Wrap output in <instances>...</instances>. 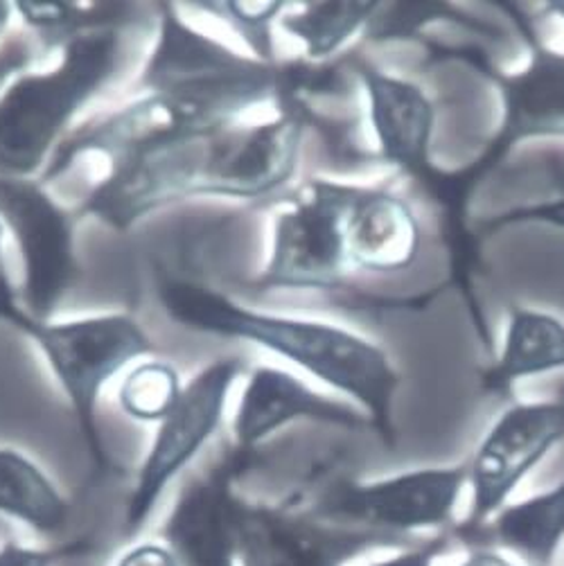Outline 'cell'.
<instances>
[{
    "instance_id": "1",
    "label": "cell",
    "mask_w": 564,
    "mask_h": 566,
    "mask_svg": "<svg viewBox=\"0 0 564 566\" xmlns=\"http://www.w3.org/2000/svg\"><path fill=\"white\" fill-rule=\"evenodd\" d=\"M156 296L177 325L260 346L348 395L364 409L370 429L388 447L395 444L393 405L403 375L370 338L325 321L260 312L192 280H163Z\"/></svg>"
},
{
    "instance_id": "2",
    "label": "cell",
    "mask_w": 564,
    "mask_h": 566,
    "mask_svg": "<svg viewBox=\"0 0 564 566\" xmlns=\"http://www.w3.org/2000/svg\"><path fill=\"white\" fill-rule=\"evenodd\" d=\"M121 36L84 28L69 36L62 62L17 77L0 95V177L30 179L50 158L82 106L116 73Z\"/></svg>"
},
{
    "instance_id": "3",
    "label": "cell",
    "mask_w": 564,
    "mask_h": 566,
    "mask_svg": "<svg viewBox=\"0 0 564 566\" xmlns=\"http://www.w3.org/2000/svg\"><path fill=\"white\" fill-rule=\"evenodd\" d=\"M0 318L39 346L80 420L93 454L102 459L97 402L104 384L138 357L154 353L149 334L129 314H100L77 321L48 323L30 316L10 287L0 264Z\"/></svg>"
},
{
    "instance_id": "4",
    "label": "cell",
    "mask_w": 564,
    "mask_h": 566,
    "mask_svg": "<svg viewBox=\"0 0 564 566\" xmlns=\"http://www.w3.org/2000/svg\"><path fill=\"white\" fill-rule=\"evenodd\" d=\"M359 184L310 177L278 201L253 292H332L353 275L348 217Z\"/></svg>"
},
{
    "instance_id": "5",
    "label": "cell",
    "mask_w": 564,
    "mask_h": 566,
    "mask_svg": "<svg viewBox=\"0 0 564 566\" xmlns=\"http://www.w3.org/2000/svg\"><path fill=\"white\" fill-rule=\"evenodd\" d=\"M468 463L409 470L377 481H342L330 485L314 505V515L338 526H362L382 535L440 528L451 522L463 488Z\"/></svg>"
},
{
    "instance_id": "6",
    "label": "cell",
    "mask_w": 564,
    "mask_h": 566,
    "mask_svg": "<svg viewBox=\"0 0 564 566\" xmlns=\"http://www.w3.org/2000/svg\"><path fill=\"white\" fill-rule=\"evenodd\" d=\"M0 221L14 235L23 287L19 303L41 321L73 290L80 275L75 251V217L32 179L0 177Z\"/></svg>"
},
{
    "instance_id": "7",
    "label": "cell",
    "mask_w": 564,
    "mask_h": 566,
    "mask_svg": "<svg viewBox=\"0 0 564 566\" xmlns=\"http://www.w3.org/2000/svg\"><path fill=\"white\" fill-rule=\"evenodd\" d=\"M533 32L529 21H522V34L531 39L529 62L515 73L492 75L501 95L499 132L472 165L449 175L451 206L459 212L477 184L522 140H564V52L546 48Z\"/></svg>"
},
{
    "instance_id": "8",
    "label": "cell",
    "mask_w": 564,
    "mask_h": 566,
    "mask_svg": "<svg viewBox=\"0 0 564 566\" xmlns=\"http://www.w3.org/2000/svg\"><path fill=\"white\" fill-rule=\"evenodd\" d=\"M564 440V392L549 400L515 402L483 436L468 463L472 507L461 539L483 528L518 485Z\"/></svg>"
},
{
    "instance_id": "9",
    "label": "cell",
    "mask_w": 564,
    "mask_h": 566,
    "mask_svg": "<svg viewBox=\"0 0 564 566\" xmlns=\"http://www.w3.org/2000/svg\"><path fill=\"white\" fill-rule=\"evenodd\" d=\"M242 357H217L203 366L186 386L179 405L158 422L149 454L138 472L136 488L127 507V531H138L152 515L167 483L173 481L217 433L229 392L242 377Z\"/></svg>"
},
{
    "instance_id": "10",
    "label": "cell",
    "mask_w": 564,
    "mask_h": 566,
    "mask_svg": "<svg viewBox=\"0 0 564 566\" xmlns=\"http://www.w3.org/2000/svg\"><path fill=\"white\" fill-rule=\"evenodd\" d=\"M348 69L366 97L377 163L393 167L400 177L420 181L445 206L447 172H440L431 160L436 102L420 84L390 75L364 56H353Z\"/></svg>"
},
{
    "instance_id": "11",
    "label": "cell",
    "mask_w": 564,
    "mask_h": 566,
    "mask_svg": "<svg viewBox=\"0 0 564 566\" xmlns=\"http://www.w3.org/2000/svg\"><path fill=\"white\" fill-rule=\"evenodd\" d=\"M373 539H395L373 531L325 528L285 507L240 501L236 542L242 566H342Z\"/></svg>"
},
{
    "instance_id": "12",
    "label": "cell",
    "mask_w": 564,
    "mask_h": 566,
    "mask_svg": "<svg viewBox=\"0 0 564 566\" xmlns=\"http://www.w3.org/2000/svg\"><path fill=\"white\" fill-rule=\"evenodd\" d=\"M253 451L236 447L233 457L179 496L165 526V539L179 566H236V522L242 499L231 483L251 465Z\"/></svg>"
},
{
    "instance_id": "13",
    "label": "cell",
    "mask_w": 564,
    "mask_h": 566,
    "mask_svg": "<svg viewBox=\"0 0 564 566\" xmlns=\"http://www.w3.org/2000/svg\"><path fill=\"white\" fill-rule=\"evenodd\" d=\"M299 420L351 431L370 429L362 409L327 398L288 370L275 366H255L249 370L233 418L236 447L255 449L282 427Z\"/></svg>"
},
{
    "instance_id": "14",
    "label": "cell",
    "mask_w": 564,
    "mask_h": 566,
    "mask_svg": "<svg viewBox=\"0 0 564 566\" xmlns=\"http://www.w3.org/2000/svg\"><path fill=\"white\" fill-rule=\"evenodd\" d=\"M422 229L414 206L384 186H359L348 217L353 273L390 275L416 264Z\"/></svg>"
},
{
    "instance_id": "15",
    "label": "cell",
    "mask_w": 564,
    "mask_h": 566,
    "mask_svg": "<svg viewBox=\"0 0 564 566\" xmlns=\"http://www.w3.org/2000/svg\"><path fill=\"white\" fill-rule=\"evenodd\" d=\"M564 370V321L551 312L513 305L492 366L481 375L483 390L494 398H513L524 379Z\"/></svg>"
},
{
    "instance_id": "16",
    "label": "cell",
    "mask_w": 564,
    "mask_h": 566,
    "mask_svg": "<svg viewBox=\"0 0 564 566\" xmlns=\"http://www.w3.org/2000/svg\"><path fill=\"white\" fill-rule=\"evenodd\" d=\"M497 546L515 553L526 566H551L555 551L564 539V479L546 492L503 505L483 528Z\"/></svg>"
},
{
    "instance_id": "17",
    "label": "cell",
    "mask_w": 564,
    "mask_h": 566,
    "mask_svg": "<svg viewBox=\"0 0 564 566\" xmlns=\"http://www.w3.org/2000/svg\"><path fill=\"white\" fill-rule=\"evenodd\" d=\"M0 513L52 533L69 520V503L52 481L14 449H0Z\"/></svg>"
},
{
    "instance_id": "18",
    "label": "cell",
    "mask_w": 564,
    "mask_h": 566,
    "mask_svg": "<svg viewBox=\"0 0 564 566\" xmlns=\"http://www.w3.org/2000/svg\"><path fill=\"white\" fill-rule=\"evenodd\" d=\"M377 10L379 3H305L282 14L280 28L303 43L305 62L321 64L366 32Z\"/></svg>"
},
{
    "instance_id": "19",
    "label": "cell",
    "mask_w": 564,
    "mask_h": 566,
    "mask_svg": "<svg viewBox=\"0 0 564 566\" xmlns=\"http://www.w3.org/2000/svg\"><path fill=\"white\" fill-rule=\"evenodd\" d=\"M184 395V384L175 366L165 361H145L136 366L121 384V409L138 422H160L175 411Z\"/></svg>"
},
{
    "instance_id": "20",
    "label": "cell",
    "mask_w": 564,
    "mask_h": 566,
    "mask_svg": "<svg viewBox=\"0 0 564 566\" xmlns=\"http://www.w3.org/2000/svg\"><path fill=\"white\" fill-rule=\"evenodd\" d=\"M199 10H208L215 17L229 21V25L244 39L253 56L260 62H275L273 50V23L280 19L288 3H201Z\"/></svg>"
},
{
    "instance_id": "21",
    "label": "cell",
    "mask_w": 564,
    "mask_h": 566,
    "mask_svg": "<svg viewBox=\"0 0 564 566\" xmlns=\"http://www.w3.org/2000/svg\"><path fill=\"white\" fill-rule=\"evenodd\" d=\"M17 12L23 14V21L34 28L36 32H80V21H84L82 6L73 3H19L14 6Z\"/></svg>"
},
{
    "instance_id": "22",
    "label": "cell",
    "mask_w": 564,
    "mask_h": 566,
    "mask_svg": "<svg viewBox=\"0 0 564 566\" xmlns=\"http://www.w3.org/2000/svg\"><path fill=\"white\" fill-rule=\"evenodd\" d=\"M118 566H179L173 551H167L156 544H145L129 551Z\"/></svg>"
},
{
    "instance_id": "23",
    "label": "cell",
    "mask_w": 564,
    "mask_h": 566,
    "mask_svg": "<svg viewBox=\"0 0 564 566\" xmlns=\"http://www.w3.org/2000/svg\"><path fill=\"white\" fill-rule=\"evenodd\" d=\"M440 548H442V542H431V544H427L422 548H414V551L400 553V555H395V557L375 562L373 566H434V559H436Z\"/></svg>"
},
{
    "instance_id": "24",
    "label": "cell",
    "mask_w": 564,
    "mask_h": 566,
    "mask_svg": "<svg viewBox=\"0 0 564 566\" xmlns=\"http://www.w3.org/2000/svg\"><path fill=\"white\" fill-rule=\"evenodd\" d=\"M0 566H48V555L10 544L0 551Z\"/></svg>"
},
{
    "instance_id": "25",
    "label": "cell",
    "mask_w": 564,
    "mask_h": 566,
    "mask_svg": "<svg viewBox=\"0 0 564 566\" xmlns=\"http://www.w3.org/2000/svg\"><path fill=\"white\" fill-rule=\"evenodd\" d=\"M459 566H520V564L503 557L501 553H497L492 548H477Z\"/></svg>"
},
{
    "instance_id": "26",
    "label": "cell",
    "mask_w": 564,
    "mask_h": 566,
    "mask_svg": "<svg viewBox=\"0 0 564 566\" xmlns=\"http://www.w3.org/2000/svg\"><path fill=\"white\" fill-rule=\"evenodd\" d=\"M12 10H14V6H10V3H0V34H3V30L8 28L10 17H12Z\"/></svg>"
},
{
    "instance_id": "27",
    "label": "cell",
    "mask_w": 564,
    "mask_h": 566,
    "mask_svg": "<svg viewBox=\"0 0 564 566\" xmlns=\"http://www.w3.org/2000/svg\"><path fill=\"white\" fill-rule=\"evenodd\" d=\"M542 10H544L549 17H555V19H560V21H564V3H546Z\"/></svg>"
},
{
    "instance_id": "28",
    "label": "cell",
    "mask_w": 564,
    "mask_h": 566,
    "mask_svg": "<svg viewBox=\"0 0 564 566\" xmlns=\"http://www.w3.org/2000/svg\"><path fill=\"white\" fill-rule=\"evenodd\" d=\"M0 247H3V221H0Z\"/></svg>"
}]
</instances>
